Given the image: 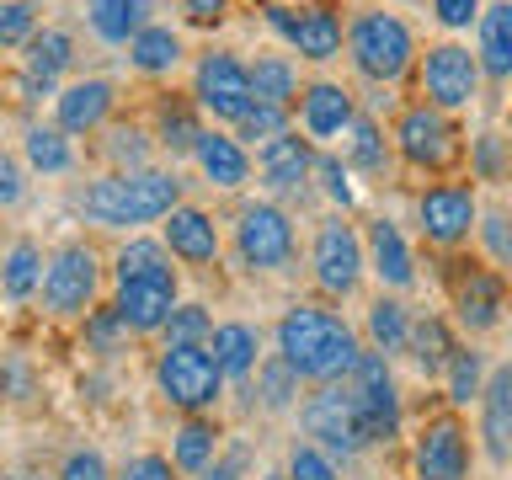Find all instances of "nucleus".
<instances>
[{
  "mask_svg": "<svg viewBox=\"0 0 512 480\" xmlns=\"http://www.w3.org/2000/svg\"><path fill=\"white\" fill-rule=\"evenodd\" d=\"M278 358L299 374V384H336L352 374L363 352V336L347 315L326 310V304H288L272 326Z\"/></svg>",
  "mask_w": 512,
  "mask_h": 480,
  "instance_id": "obj_1",
  "label": "nucleus"
},
{
  "mask_svg": "<svg viewBox=\"0 0 512 480\" xmlns=\"http://www.w3.org/2000/svg\"><path fill=\"white\" fill-rule=\"evenodd\" d=\"M182 203V176L144 166V171H107L80 192V214L102 230H139V224L166 219Z\"/></svg>",
  "mask_w": 512,
  "mask_h": 480,
  "instance_id": "obj_2",
  "label": "nucleus"
},
{
  "mask_svg": "<svg viewBox=\"0 0 512 480\" xmlns=\"http://www.w3.org/2000/svg\"><path fill=\"white\" fill-rule=\"evenodd\" d=\"M342 48H347V64L368 86H400L416 70V54H422L411 22L400 11H384V6L352 11L342 22Z\"/></svg>",
  "mask_w": 512,
  "mask_h": 480,
  "instance_id": "obj_3",
  "label": "nucleus"
},
{
  "mask_svg": "<svg viewBox=\"0 0 512 480\" xmlns=\"http://www.w3.org/2000/svg\"><path fill=\"white\" fill-rule=\"evenodd\" d=\"M390 150L400 166L422 171V176H448L464 160V134L448 112L427 102H406L390 123Z\"/></svg>",
  "mask_w": 512,
  "mask_h": 480,
  "instance_id": "obj_4",
  "label": "nucleus"
},
{
  "mask_svg": "<svg viewBox=\"0 0 512 480\" xmlns=\"http://www.w3.org/2000/svg\"><path fill=\"white\" fill-rule=\"evenodd\" d=\"M416 102L448 112V118H459V112H470L480 102V91H486V75H480L475 64V48L459 43V38H443V43H427L422 54H416Z\"/></svg>",
  "mask_w": 512,
  "mask_h": 480,
  "instance_id": "obj_5",
  "label": "nucleus"
},
{
  "mask_svg": "<svg viewBox=\"0 0 512 480\" xmlns=\"http://www.w3.org/2000/svg\"><path fill=\"white\" fill-rule=\"evenodd\" d=\"M480 224V187L470 176H443V182H427L416 192V230L432 251L454 256L475 240Z\"/></svg>",
  "mask_w": 512,
  "mask_h": 480,
  "instance_id": "obj_6",
  "label": "nucleus"
},
{
  "mask_svg": "<svg viewBox=\"0 0 512 480\" xmlns=\"http://www.w3.org/2000/svg\"><path fill=\"white\" fill-rule=\"evenodd\" d=\"M96 294H102V256L86 240H64V246L43 262V310L54 320H80L96 310Z\"/></svg>",
  "mask_w": 512,
  "mask_h": 480,
  "instance_id": "obj_7",
  "label": "nucleus"
},
{
  "mask_svg": "<svg viewBox=\"0 0 512 480\" xmlns=\"http://www.w3.org/2000/svg\"><path fill=\"white\" fill-rule=\"evenodd\" d=\"M310 278L326 299H352L368 278V262H363V230L352 224L347 214H326L315 224V240H310Z\"/></svg>",
  "mask_w": 512,
  "mask_h": 480,
  "instance_id": "obj_8",
  "label": "nucleus"
},
{
  "mask_svg": "<svg viewBox=\"0 0 512 480\" xmlns=\"http://www.w3.org/2000/svg\"><path fill=\"white\" fill-rule=\"evenodd\" d=\"M475 470V438L464 411H432L411 438V480H470Z\"/></svg>",
  "mask_w": 512,
  "mask_h": 480,
  "instance_id": "obj_9",
  "label": "nucleus"
},
{
  "mask_svg": "<svg viewBox=\"0 0 512 480\" xmlns=\"http://www.w3.org/2000/svg\"><path fill=\"white\" fill-rule=\"evenodd\" d=\"M299 422H304V438H310L315 448H326V454L336 464L358 459L368 438H363V422H358V406H352V390L347 379L336 384H315L310 395L299 400Z\"/></svg>",
  "mask_w": 512,
  "mask_h": 480,
  "instance_id": "obj_10",
  "label": "nucleus"
},
{
  "mask_svg": "<svg viewBox=\"0 0 512 480\" xmlns=\"http://www.w3.org/2000/svg\"><path fill=\"white\" fill-rule=\"evenodd\" d=\"M155 390L166 395V406L187 416H208L224 400V374L208 347H166L155 358Z\"/></svg>",
  "mask_w": 512,
  "mask_h": 480,
  "instance_id": "obj_11",
  "label": "nucleus"
},
{
  "mask_svg": "<svg viewBox=\"0 0 512 480\" xmlns=\"http://www.w3.org/2000/svg\"><path fill=\"white\" fill-rule=\"evenodd\" d=\"M294 219H288L283 203L272 198H256V203H240L235 214V256L246 272H283L294 262Z\"/></svg>",
  "mask_w": 512,
  "mask_h": 480,
  "instance_id": "obj_12",
  "label": "nucleus"
},
{
  "mask_svg": "<svg viewBox=\"0 0 512 480\" xmlns=\"http://www.w3.org/2000/svg\"><path fill=\"white\" fill-rule=\"evenodd\" d=\"M448 310H454V326L464 336H491L502 331L507 315V278L486 262H459L448 272Z\"/></svg>",
  "mask_w": 512,
  "mask_h": 480,
  "instance_id": "obj_13",
  "label": "nucleus"
},
{
  "mask_svg": "<svg viewBox=\"0 0 512 480\" xmlns=\"http://www.w3.org/2000/svg\"><path fill=\"white\" fill-rule=\"evenodd\" d=\"M251 75H246V59L230 54V48H214L192 64V107L214 123H240L251 112Z\"/></svg>",
  "mask_w": 512,
  "mask_h": 480,
  "instance_id": "obj_14",
  "label": "nucleus"
},
{
  "mask_svg": "<svg viewBox=\"0 0 512 480\" xmlns=\"http://www.w3.org/2000/svg\"><path fill=\"white\" fill-rule=\"evenodd\" d=\"M347 390H352V406H358V422H363L368 448L390 443L395 432H400V384H395L390 358H379V352L363 347L358 363H352V374H347Z\"/></svg>",
  "mask_w": 512,
  "mask_h": 480,
  "instance_id": "obj_15",
  "label": "nucleus"
},
{
  "mask_svg": "<svg viewBox=\"0 0 512 480\" xmlns=\"http://www.w3.org/2000/svg\"><path fill=\"white\" fill-rule=\"evenodd\" d=\"M267 27L294 48L304 64H331L342 59V16L331 6H283L272 0L267 6Z\"/></svg>",
  "mask_w": 512,
  "mask_h": 480,
  "instance_id": "obj_16",
  "label": "nucleus"
},
{
  "mask_svg": "<svg viewBox=\"0 0 512 480\" xmlns=\"http://www.w3.org/2000/svg\"><path fill=\"white\" fill-rule=\"evenodd\" d=\"M310 171H315V144L304 139L299 128L256 144V155H251V176H262V187L272 198H299V192L310 187Z\"/></svg>",
  "mask_w": 512,
  "mask_h": 480,
  "instance_id": "obj_17",
  "label": "nucleus"
},
{
  "mask_svg": "<svg viewBox=\"0 0 512 480\" xmlns=\"http://www.w3.org/2000/svg\"><path fill=\"white\" fill-rule=\"evenodd\" d=\"M352 118H358V96H352L342 80H310V86L299 91V102H294V123H299V134L310 139V144H336L352 128Z\"/></svg>",
  "mask_w": 512,
  "mask_h": 480,
  "instance_id": "obj_18",
  "label": "nucleus"
},
{
  "mask_svg": "<svg viewBox=\"0 0 512 480\" xmlns=\"http://www.w3.org/2000/svg\"><path fill=\"white\" fill-rule=\"evenodd\" d=\"M70 70H75L70 27H38L32 43L22 48V80H16V91H22V102H43V96L59 91V80Z\"/></svg>",
  "mask_w": 512,
  "mask_h": 480,
  "instance_id": "obj_19",
  "label": "nucleus"
},
{
  "mask_svg": "<svg viewBox=\"0 0 512 480\" xmlns=\"http://www.w3.org/2000/svg\"><path fill=\"white\" fill-rule=\"evenodd\" d=\"M363 262H368V272H374L379 294H411V288H416V251H411V240L400 235V224L390 214L368 219Z\"/></svg>",
  "mask_w": 512,
  "mask_h": 480,
  "instance_id": "obj_20",
  "label": "nucleus"
},
{
  "mask_svg": "<svg viewBox=\"0 0 512 480\" xmlns=\"http://www.w3.org/2000/svg\"><path fill=\"white\" fill-rule=\"evenodd\" d=\"M182 304L176 294V272H160V278H128L112 288V310L128 326V336H155L171 320V310Z\"/></svg>",
  "mask_w": 512,
  "mask_h": 480,
  "instance_id": "obj_21",
  "label": "nucleus"
},
{
  "mask_svg": "<svg viewBox=\"0 0 512 480\" xmlns=\"http://www.w3.org/2000/svg\"><path fill=\"white\" fill-rule=\"evenodd\" d=\"M160 246L171 251V262H187V267H214L219 251H224V235H219V219L198 203H176L166 219H160Z\"/></svg>",
  "mask_w": 512,
  "mask_h": 480,
  "instance_id": "obj_22",
  "label": "nucleus"
},
{
  "mask_svg": "<svg viewBox=\"0 0 512 480\" xmlns=\"http://www.w3.org/2000/svg\"><path fill=\"white\" fill-rule=\"evenodd\" d=\"M475 443L491 464L512 459V363H496L486 374V390L475 400Z\"/></svg>",
  "mask_w": 512,
  "mask_h": 480,
  "instance_id": "obj_23",
  "label": "nucleus"
},
{
  "mask_svg": "<svg viewBox=\"0 0 512 480\" xmlns=\"http://www.w3.org/2000/svg\"><path fill=\"white\" fill-rule=\"evenodd\" d=\"M112 107H118V86L102 80V75H80V80L54 91V128L70 134V139L96 134V128H107Z\"/></svg>",
  "mask_w": 512,
  "mask_h": 480,
  "instance_id": "obj_24",
  "label": "nucleus"
},
{
  "mask_svg": "<svg viewBox=\"0 0 512 480\" xmlns=\"http://www.w3.org/2000/svg\"><path fill=\"white\" fill-rule=\"evenodd\" d=\"M475 64L491 86L512 80V0H486L475 16Z\"/></svg>",
  "mask_w": 512,
  "mask_h": 480,
  "instance_id": "obj_25",
  "label": "nucleus"
},
{
  "mask_svg": "<svg viewBox=\"0 0 512 480\" xmlns=\"http://www.w3.org/2000/svg\"><path fill=\"white\" fill-rule=\"evenodd\" d=\"M192 166L203 171V182H214L224 192H240L251 182V150L224 128H203L198 144H192Z\"/></svg>",
  "mask_w": 512,
  "mask_h": 480,
  "instance_id": "obj_26",
  "label": "nucleus"
},
{
  "mask_svg": "<svg viewBox=\"0 0 512 480\" xmlns=\"http://www.w3.org/2000/svg\"><path fill=\"white\" fill-rule=\"evenodd\" d=\"M208 352H214L224 384H246L262 363V331L251 320H219L214 336H208Z\"/></svg>",
  "mask_w": 512,
  "mask_h": 480,
  "instance_id": "obj_27",
  "label": "nucleus"
},
{
  "mask_svg": "<svg viewBox=\"0 0 512 480\" xmlns=\"http://www.w3.org/2000/svg\"><path fill=\"white\" fill-rule=\"evenodd\" d=\"M342 166L352 176H390L395 150H390V134H384V123L374 112H358L352 128L342 134Z\"/></svg>",
  "mask_w": 512,
  "mask_h": 480,
  "instance_id": "obj_28",
  "label": "nucleus"
},
{
  "mask_svg": "<svg viewBox=\"0 0 512 480\" xmlns=\"http://www.w3.org/2000/svg\"><path fill=\"white\" fill-rule=\"evenodd\" d=\"M43 246L32 235H16L6 256H0V299L6 304H32L38 299V288H43Z\"/></svg>",
  "mask_w": 512,
  "mask_h": 480,
  "instance_id": "obj_29",
  "label": "nucleus"
},
{
  "mask_svg": "<svg viewBox=\"0 0 512 480\" xmlns=\"http://www.w3.org/2000/svg\"><path fill=\"white\" fill-rule=\"evenodd\" d=\"M182 59H187V43H182V32L166 27V22H150V27H139L134 38H128V64H134L139 75H176L182 70Z\"/></svg>",
  "mask_w": 512,
  "mask_h": 480,
  "instance_id": "obj_30",
  "label": "nucleus"
},
{
  "mask_svg": "<svg viewBox=\"0 0 512 480\" xmlns=\"http://www.w3.org/2000/svg\"><path fill=\"white\" fill-rule=\"evenodd\" d=\"M155 0H86V27L102 38L107 48H128L139 27L155 22Z\"/></svg>",
  "mask_w": 512,
  "mask_h": 480,
  "instance_id": "obj_31",
  "label": "nucleus"
},
{
  "mask_svg": "<svg viewBox=\"0 0 512 480\" xmlns=\"http://www.w3.org/2000/svg\"><path fill=\"white\" fill-rule=\"evenodd\" d=\"M363 336H368V352L379 358H400L406 352V336H411V304L400 294H374L363 315Z\"/></svg>",
  "mask_w": 512,
  "mask_h": 480,
  "instance_id": "obj_32",
  "label": "nucleus"
},
{
  "mask_svg": "<svg viewBox=\"0 0 512 480\" xmlns=\"http://www.w3.org/2000/svg\"><path fill=\"white\" fill-rule=\"evenodd\" d=\"M486 374H491L486 352L470 347V342H459L454 358H448L443 374H438V384H443V406H448V411H470L475 400H480V390H486Z\"/></svg>",
  "mask_w": 512,
  "mask_h": 480,
  "instance_id": "obj_33",
  "label": "nucleus"
},
{
  "mask_svg": "<svg viewBox=\"0 0 512 480\" xmlns=\"http://www.w3.org/2000/svg\"><path fill=\"white\" fill-rule=\"evenodd\" d=\"M454 326H448L443 315H411V336H406V352H411V363H416V374L438 384L443 374V363L454 358Z\"/></svg>",
  "mask_w": 512,
  "mask_h": 480,
  "instance_id": "obj_34",
  "label": "nucleus"
},
{
  "mask_svg": "<svg viewBox=\"0 0 512 480\" xmlns=\"http://www.w3.org/2000/svg\"><path fill=\"white\" fill-rule=\"evenodd\" d=\"M219 443H224L219 422H208V416H187V422L176 427V438H171V470L198 480L208 464L219 459Z\"/></svg>",
  "mask_w": 512,
  "mask_h": 480,
  "instance_id": "obj_35",
  "label": "nucleus"
},
{
  "mask_svg": "<svg viewBox=\"0 0 512 480\" xmlns=\"http://www.w3.org/2000/svg\"><path fill=\"white\" fill-rule=\"evenodd\" d=\"M246 75H251V96H256V102L294 112L304 80H299V64L288 59V54H256V59L246 64Z\"/></svg>",
  "mask_w": 512,
  "mask_h": 480,
  "instance_id": "obj_36",
  "label": "nucleus"
},
{
  "mask_svg": "<svg viewBox=\"0 0 512 480\" xmlns=\"http://www.w3.org/2000/svg\"><path fill=\"white\" fill-rule=\"evenodd\" d=\"M22 166L38 176H70L75 171V144L54 123H27L22 128Z\"/></svg>",
  "mask_w": 512,
  "mask_h": 480,
  "instance_id": "obj_37",
  "label": "nucleus"
},
{
  "mask_svg": "<svg viewBox=\"0 0 512 480\" xmlns=\"http://www.w3.org/2000/svg\"><path fill=\"white\" fill-rule=\"evenodd\" d=\"M112 272H118V283L160 278V272H171V251L160 246V235H128L118 246V256H112Z\"/></svg>",
  "mask_w": 512,
  "mask_h": 480,
  "instance_id": "obj_38",
  "label": "nucleus"
},
{
  "mask_svg": "<svg viewBox=\"0 0 512 480\" xmlns=\"http://www.w3.org/2000/svg\"><path fill=\"white\" fill-rule=\"evenodd\" d=\"M256 406H262V411H288V406H299V374L278 358V352L256 363Z\"/></svg>",
  "mask_w": 512,
  "mask_h": 480,
  "instance_id": "obj_39",
  "label": "nucleus"
},
{
  "mask_svg": "<svg viewBox=\"0 0 512 480\" xmlns=\"http://www.w3.org/2000/svg\"><path fill=\"white\" fill-rule=\"evenodd\" d=\"M475 240L480 251H486V267L496 272H512V214L502 203H480V224H475Z\"/></svg>",
  "mask_w": 512,
  "mask_h": 480,
  "instance_id": "obj_40",
  "label": "nucleus"
},
{
  "mask_svg": "<svg viewBox=\"0 0 512 480\" xmlns=\"http://www.w3.org/2000/svg\"><path fill=\"white\" fill-rule=\"evenodd\" d=\"M102 155H107V166H112V171H144V166H150V134H144L139 123L107 128Z\"/></svg>",
  "mask_w": 512,
  "mask_h": 480,
  "instance_id": "obj_41",
  "label": "nucleus"
},
{
  "mask_svg": "<svg viewBox=\"0 0 512 480\" xmlns=\"http://www.w3.org/2000/svg\"><path fill=\"white\" fill-rule=\"evenodd\" d=\"M310 182H320V192H326V203L336 208V214H347V208L358 203L352 171L342 166V155H331V150H315V171H310Z\"/></svg>",
  "mask_w": 512,
  "mask_h": 480,
  "instance_id": "obj_42",
  "label": "nucleus"
},
{
  "mask_svg": "<svg viewBox=\"0 0 512 480\" xmlns=\"http://www.w3.org/2000/svg\"><path fill=\"white\" fill-rule=\"evenodd\" d=\"M294 128V112L288 107H267V102H251V112L235 123V139L246 144V150H256V144H267V139H278Z\"/></svg>",
  "mask_w": 512,
  "mask_h": 480,
  "instance_id": "obj_43",
  "label": "nucleus"
},
{
  "mask_svg": "<svg viewBox=\"0 0 512 480\" xmlns=\"http://www.w3.org/2000/svg\"><path fill=\"white\" fill-rule=\"evenodd\" d=\"M38 6L32 0H0V54H22L38 32Z\"/></svg>",
  "mask_w": 512,
  "mask_h": 480,
  "instance_id": "obj_44",
  "label": "nucleus"
},
{
  "mask_svg": "<svg viewBox=\"0 0 512 480\" xmlns=\"http://www.w3.org/2000/svg\"><path fill=\"white\" fill-rule=\"evenodd\" d=\"M166 347H208V336H214V315L203 310V304H176L166 326Z\"/></svg>",
  "mask_w": 512,
  "mask_h": 480,
  "instance_id": "obj_45",
  "label": "nucleus"
},
{
  "mask_svg": "<svg viewBox=\"0 0 512 480\" xmlns=\"http://www.w3.org/2000/svg\"><path fill=\"white\" fill-rule=\"evenodd\" d=\"M512 139H502V134H480L475 144H470V176L475 182H502L507 176V166H512Z\"/></svg>",
  "mask_w": 512,
  "mask_h": 480,
  "instance_id": "obj_46",
  "label": "nucleus"
},
{
  "mask_svg": "<svg viewBox=\"0 0 512 480\" xmlns=\"http://www.w3.org/2000/svg\"><path fill=\"white\" fill-rule=\"evenodd\" d=\"M283 475L288 480H342V464H336L326 448H315L310 438H304V443L288 448V470Z\"/></svg>",
  "mask_w": 512,
  "mask_h": 480,
  "instance_id": "obj_47",
  "label": "nucleus"
},
{
  "mask_svg": "<svg viewBox=\"0 0 512 480\" xmlns=\"http://www.w3.org/2000/svg\"><path fill=\"white\" fill-rule=\"evenodd\" d=\"M198 134H203L198 107H166V112H160V144H166L171 155H192Z\"/></svg>",
  "mask_w": 512,
  "mask_h": 480,
  "instance_id": "obj_48",
  "label": "nucleus"
},
{
  "mask_svg": "<svg viewBox=\"0 0 512 480\" xmlns=\"http://www.w3.org/2000/svg\"><path fill=\"white\" fill-rule=\"evenodd\" d=\"M486 0H427V11H432V22H438L448 38H459V32H475V16Z\"/></svg>",
  "mask_w": 512,
  "mask_h": 480,
  "instance_id": "obj_49",
  "label": "nucleus"
},
{
  "mask_svg": "<svg viewBox=\"0 0 512 480\" xmlns=\"http://www.w3.org/2000/svg\"><path fill=\"white\" fill-rule=\"evenodd\" d=\"M86 336H91L96 352H107V358H112V352L128 342V326L118 320V310L107 304V310H91V315H86Z\"/></svg>",
  "mask_w": 512,
  "mask_h": 480,
  "instance_id": "obj_50",
  "label": "nucleus"
},
{
  "mask_svg": "<svg viewBox=\"0 0 512 480\" xmlns=\"http://www.w3.org/2000/svg\"><path fill=\"white\" fill-rule=\"evenodd\" d=\"M59 480H112V470H107V459L96 454V448H70L64 464H59Z\"/></svg>",
  "mask_w": 512,
  "mask_h": 480,
  "instance_id": "obj_51",
  "label": "nucleus"
},
{
  "mask_svg": "<svg viewBox=\"0 0 512 480\" xmlns=\"http://www.w3.org/2000/svg\"><path fill=\"white\" fill-rule=\"evenodd\" d=\"M22 198H27V166H22V155L0 150V208H16Z\"/></svg>",
  "mask_w": 512,
  "mask_h": 480,
  "instance_id": "obj_52",
  "label": "nucleus"
},
{
  "mask_svg": "<svg viewBox=\"0 0 512 480\" xmlns=\"http://www.w3.org/2000/svg\"><path fill=\"white\" fill-rule=\"evenodd\" d=\"M112 480H176V470H171L166 454H134Z\"/></svg>",
  "mask_w": 512,
  "mask_h": 480,
  "instance_id": "obj_53",
  "label": "nucleus"
},
{
  "mask_svg": "<svg viewBox=\"0 0 512 480\" xmlns=\"http://www.w3.org/2000/svg\"><path fill=\"white\" fill-rule=\"evenodd\" d=\"M182 11H187V22H198V27H219L224 16H230V0H182Z\"/></svg>",
  "mask_w": 512,
  "mask_h": 480,
  "instance_id": "obj_54",
  "label": "nucleus"
},
{
  "mask_svg": "<svg viewBox=\"0 0 512 480\" xmlns=\"http://www.w3.org/2000/svg\"><path fill=\"white\" fill-rule=\"evenodd\" d=\"M502 326L512 331V288H507V315H502Z\"/></svg>",
  "mask_w": 512,
  "mask_h": 480,
  "instance_id": "obj_55",
  "label": "nucleus"
},
{
  "mask_svg": "<svg viewBox=\"0 0 512 480\" xmlns=\"http://www.w3.org/2000/svg\"><path fill=\"white\" fill-rule=\"evenodd\" d=\"M262 480H288V475H283V470H267V475H262Z\"/></svg>",
  "mask_w": 512,
  "mask_h": 480,
  "instance_id": "obj_56",
  "label": "nucleus"
},
{
  "mask_svg": "<svg viewBox=\"0 0 512 480\" xmlns=\"http://www.w3.org/2000/svg\"><path fill=\"white\" fill-rule=\"evenodd\" d=\"M400 6H427V0H400Z\"/></svg>",
  "mask_w": 512,
  "mask_h": 480,
  "instance_id": "obj_57",
  "label": "nucleus"
},
{
  "mask_svg": "<svg viewBox=\"0 0 512 480\" xmlns=\"http://www.w3.org/2000/svg\"><path fill=\"white\" fill-rule=\"evenodd\" d=\"M507 470H512V459H507Z\"/></svg>",
  "mask_w": 512,
  "mask_h": 480,
  "instance_id": "obj_58",
  "label": "nucleus"
},
{
  "mask_svg": "<svg viewBox=\"0 0 512 480\" xmlns=\"http://www.w3.org/2000/svg\"><path fill=\"white\" fill-rule=\"evenodd\" d=\"M32 6H38V0H32Z\"/></svg>",
  "mask_w": 512,
  "mask_h": 480,
  "instance_id": "obj_59",
  "label": "nucleus"
}]
</instances>
